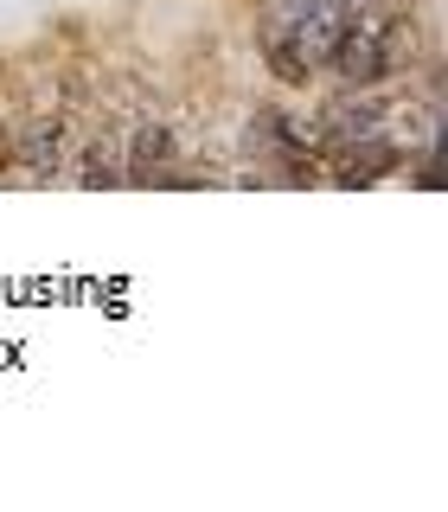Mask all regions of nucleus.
Instances as JSON below:
<instances>
[{"mask_svg":"<svg viewBox=\"0 0 448 512\" xmlns=\"http://www.w3.org/2000/svg\"><path fill=\"white\" fill-rule=\"evenodd\" d=\"M410 58H416L410 13L391 7V0H365V7L346 20L327 71L340 77V84H352V90H372V84H391L397 71H410Z\"/></svg>","mask_w":448,"mask_h":512,"instance_id":"f257e3e1","label":"nucleus"},{"mask_svg":"<svg viewBox=\"0 0 448 512\" xmlns=\"http://www.w3.org/2000/svg\"><path fill=\"white\" fill-rule=\"evenodd\" d=\"M77 186H122V141L109 135V128H96V135L77 148Z\"/></svg>","mask_w":448,"mask_h":512,"instance_id":"39448f33","label":"nucleus"},{"mask_svg":"<svg viewBox=\"0 0 448 512\" xmlns=\"http://www.w3.org/2000/svg\"><path fill=\"white\" fill-rule=\"evenodd\" d=\"M205 173H186L180 167V141L173 128L160 122H141L122 135V186H199Z\"/></svg>","mask_w":448,"mask_h":512,"instance_id":"7ed1b4c3","label":"nucleus"},{"mask_svg":"<svg viewBox=\"0 0 448 512\" xmlns=\"http://www.w3.org/2000/svg\"><path fill=\"white\" fill-rule=\"evenodd\" d=\"M359 7H365V0H276L263 26L288 32V39L301 45V58H308L314 71H327L333 45H340V32H346V20H352Z\"/></svg>","mask_w":448,"mask_h":512,"instance_id":"f03ea898","label":"nucleus"},{"mask_svg":"<svg viewBox=\"0 0 448 512\" xmlns=\"http://www.w3.org/2000/svg\"><path fill=\"white\" fill-rule=\"evenodd\" d=\"M404 180H410L416 192H436V186H442V148H436V141H423V160H416Z\"/></svg>","mask_w":448,"mask_h":512,"instance_id":"0eeeda50","label":"nucleus"},{"mask_svg":"<svg viewBox=\"0 0 448 512\" xmlns=\"http://www.w3.org/2000/svg\"><path fill=\"white\" fill-rule=\"evenodd\" d=\"M64 154H71V128H64V109H32V116L13 128V173L32 186L58 180Z\"/></svg>","mask_w":448,"mask_h":512,"instance_id":"20e7f679","label":"nucleus"},{"mask_svg":"<svg viewBox=\"0 0 448 512\" xmlns=\"http://www.w3.org/2000/svg\"><path fill=\"white\" fill-rule=\"evenodd\" d=\"M263 64L276 71V84H288V90H301L314 77V64L301 58V45L288 39V32H276V26H263Z\"/></svg>","mask_w":448,"mask_h":512,"instance_id":"423d86ee","label":"nucleus"},{"mask_svg":"<svg viewBox=\"0 0 448 512\" xmlns=\"http://www.w3.org/2000/svg\"><path fill=\"white\" fill-rule=\"evenodd\" d=\"M0 173H13V128L0 122Z\"/></svg>","mask_w":448,"mask_h":512,"instance_id":"6e6552de","label":"nucleus"}]
</instances>
